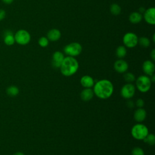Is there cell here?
Here are the masks:
<instances>
[{"label": "cell", "instance_id": "24", "mask_svg": "<svg viewBox=\"0 0 155 155\" xmlns=\"http://www.w3.org/2000/svg\"><path fill=\"white\" fill-rule=\"evenodd\" d=\"M124 80L128 83L133 82L136 79L135 76L134 75V74H133L132 73H130V72L125 73L124 75Z\"/></svg>", "mask_w": 155, "mask_h": 155}, {"label": "cell", "instance_id": "35", "mask_svg": "<svg viewBox=\"0 0 155 155\" xmlns=\"http://www.w3.org/2000/svg\"><path fill=\"white\" fill-rule=\"evenodd\" d=\"M153 41L154 42H155V34H154V35H153Z\"/></svg>", "mask_w": 155, "mask_h": 155}, {"label": "cell", "instance_id": "28", "mask_svg": "<svg viewBox=\"0 0 155 155\" xmlns=\"http://www.w3.org/2000/svg\"><path fill=\"white\" fill-rule=\"evenodd\" d=\"M5 16V12L4 10H0V21L2 20Z\"/></svg>", "mask_w": 155, "mask_h": 155}, {"label": "cell", "instance_id": "13", "mask_svg": "<svg viewBox=\"0 0 155 155\" xmlns=\"http://www.w3.org/2000/svg\"><path fill=\"white\" fill-rule=\"evenodd\" d=\"M81 84L85 88H91L94 85V81L93 78L89 75L83 76L80 80Z\"/></svg>", "mask_w": 155, "mask_h": 155}, {"label": "cell", "instance_id": "19", "mask_svg": "<svg viewBox=\"0 0 155 155\" xmlns=\"http://www.w3.org/2000/svg\"><path fill=\"white\" fill-rule=\"evenodd\" d=\"M127 54V48L124 45L119 46L116 50V55L118 58L122 59Z\"/></svg>", "mask_w": 155, "mask_h": 155}, {"label": "cell", "instance_id": "33", "mask_svg": "<svg viewBox=\"0 0 155 155\" xmlns=\"http://www.w3.org/2000/svg\"><path fill=\"white\" fill-rule=\"evenodd\" d=\"M150 78V80H151V82H154L155 81V75L154 74L153 75H151Z\"/></svg>", "mask_w": 155, "mask_h": 155}, {"label": "cell", "instance_id": "1", "mask_svg": "<svg viewBox=\"0 0 155 155\" xmlns=\"http://www.w3.org/2000/svg\"><path fill=\"white\" fill-rule=\"evenodd\" d=\"M114 87L112 82L107 79L97 81L93 86V92L97 97L101 99L109 98L113 94Z\"/></svg>", "mask_w": 155, "mask_h": 155}, {"label": "cell", "instance_id": "29", "mask_svg": "<svg viewBox=\"0 0 155 155\" xmlns=\"http://www.w3.org/2000/svg\"><path fill=\"white\" fill-rule=\"evenodd\" d=\"M127 107L128 108H133L134 107V102L132 101L129 100V101H128L127 102Z\"/></svg>", "mask_w": 155, "mask_h": 155}, {"label": "cell", "instance_id": "16", "mask_svg": "<svg viewBox=\"0 0 155 155\" xmlns=\"http://www.w3.org/2000/svg\"><path fill=\"white\" fill-rule=\"evenodd\" d=\"M94 96L93 90L91 88H85L81 93V98L84 101H89Z\"/></svg>", "mask_w": 155, "mask_h": 155}, {"label": "cell", "instance_id": "3", "mask_svg": "<svg viewBox=\"0 0 155 155\" xmlns=\"http://www.w3.org/2000/svg\"><path fill=\"white\" fill-rule=\"evenodd\" d=\"M131 133L135 139L143 140V139L148 134V129L145 125L137 124L132 127Z\"/></svg>", "mask_w": 155, "mask_h": 155}, {"label": "cell", "instance_id": "17", "mask_svg": "<svg viewBox=\"0 0 155 155\" xmlns=\"http://www.w3.org/2000/svg\"><path fill=\"white\" fill-rule=\"evenodd\" d=\"M143 18V16L139 12H134L129 16V21L131 23L136 24L139 23Z\"/></svg>", "mask_w": 155, "mask_h": 155}, {"label": "cell", "instance_id": "18", "mask_svg": "<svg viewBox=\"0 0 155 155\" xmlns=\"http://www.w3.org/2000/svg\"><path fill=\"white\" fill-rule=\"evenodd\" d=\"M4 41L5 44L7 45H12L15 43V38L13 35V33L11 31L7 30L5 31Z\"/></svg>", "mask_w": 155, "mask_h": 155}, {"label": "cell", "instance_id": "22", "mask_svg": "<svg viewBox=\"0 0 155 155\" xmlns=\"http://www.w3.org/2000/svg\"><path fill=\"white\" fill-rule=\"evenodd\" d=\"M143 140L145 143H147L150 145H154L155 143V136L153 134L148 133Z\"/></svg>", "mask_w": 155, "mask_h": 155}, {"label": "cell", "instance_id": "14", "mask_svg": "<svg viewBox=\"0 0 155 155\" xmlns=\"http://www.w3.org/2000/svg\"><path fill=\"white\" fill-rule=\"evenodd\" d=\"M61 36V31L56 28H53L48 31L47 35V38L49 41H57Z\"/></svg>", "mask_w": 155, "mask_h": 155}, {"label": "cell", "instance_id": "15", "mask_svg": "<svg viewBox=\"0 0 155 155\" xmlns=\"http://www.w3.org/2000/svg\"><path fill=\"white\" fill-rule=\"evenodd\" d=\"M147 116L146 111L142 108H139L137 109L134 113V119L136 121L138 122H141L143 121Z\"/></svg>", "mask_w": 155, "mask_h": 155}, {"label": "cell", "instance_id": "12", "mask_svg": "<svg viewBox=\"0 0 155 155\" xmlns=\"http://www.w3.org/2000/svg\"><path fill=\"white\" fill-rule=\"evenodd\" d=\"M142 70L145 74L148 76H151L154 74L155 70V66L151 61L147 60L143 62L142 65Z\"/></svg>", "mask_w": 155, "mask_h": 155}, {"label": "cell", "instance_id": "31", "mask_svg": "<svg viewBox=\"0 0 155 155\" xmlns=\"http://www.w3.org/2000/svg\"><path fill=\"white\" fill-rule=\"evenodd\" d=\"M139 12L140 13H143L144 12H145V8H143V7H140L139 8Z\"/></svg>", "mask_w": 155, "mask_h": 155}, {"label": "cell", "instance_id": "32", "mask_svg": "<svg viewBox=\"0 0 155 155\" xmlns=\"http://www.w3.org/2000/svg\"><path fill=\"white\" fill-rule=\"evenodd\" d=\"M4 3H5V4H11L13 1V0H2Z\"/></svg>", "mask_w": 155, "mask_h": 155}, {"label": "cell", "instance_id": "11", "mask_svg": "<svg viewBox=\"0 0 155 155\" xmlns=\"http://www.w3.org/2000/svg\"><path fill=\"white\" fill-rule=\"evenodd\" d=\"M114 68L117 72L119 73H123L126 72L128 70V65L125 61L122 59H119L115 61L114 64Z\"/></svg>", "mask_w": 155, "mask_h": 155}, {"label": "cell", "instance_id": "34", "mask_svg": "<svg viewBox=\"0 0 155 155\" xmlns=\"http://www.w3.org/2000/svg\"><path fill=\"white\" fill-rule=\"evenodd\" d=\"M13 155H24V154L21 152H16Z\"/></svg>", "mask_w": 155, "mask_h": 155}, {"label": "cell", "instance_id": "5", "mask_svg": "<svg viewBox=\"0 0 155 155\" xmlns=\"http://www.w3.org/2000/svg\"><path fill=\"white\" fill-rule=\"evenodd\" d=\"M82 50V45L76 42H71L65 46L64 48V53L68 56L75 57L81 54Z\"/></svg>", "mask_w": 155, "mask_h": 155}, {"label": "cell", "instance_id": "10", "mask_svg": "<svg viewBox=\"0 0 155 155\" xmlns=\"http://www.w3.org/2000/svg\"><path fill=\"white\" fill-rule=\"evenodd\" d=\"M64 54L59 51H55L52 56V65L54 68H60L64 59Z\"/></svg>", "mask_w": 155, "mask_h": 155}, {"label": "cell", "instance_id": "25", "mask_svg": "<svg viewBox=\"0 0 155 155\" xmlns=\"http://www.w3.org/2000/svg\"><path fill=\"white\" fill-rule=\"evenodd\" d=\"M49 43V40L47 37L42 36L39 39L38 44L41 47H46Z\"/></svg>", "mask_w": 155, "mask_h": 155}, {"label": "cell", "instance_id": "26", "mask_svg": "<svg viewBox=\"0 0 155 155\" xmlns=\"http://www.w3.org/2000/svg\"><path fill=\"white\" fill-rule=\"evenodd\" d=\"M131 155H145V153L141 148L137 147L132 150Z\"/></svg>", "mask_w": 155, "mask_h": 155}, {"label": "cell", "instance_id": "2", "mask_svg": "<svg viewBox=\"0 0 155 155\" xmlns=\"http://www.w3.org/2000/svg\"><path fill=\"white\" fill-rule=\"evenodd\" d=\"M79 68L78 61L74 57L64 58L60 67L61 73L65 76H71L75 74Z\"/></svg>", "mask_w": 155, "mask_h": 155}, {"label": "cell", "instance_id": "9", "mask_svg": "<svg viewBox=\"0 0 155 155\" xmlns=\"http://www.w3.org/2000/svg\"><path fill=\"white\" fill-rule=\"evenodd\" d=\"M143 18L147 23L150 25L155 24V8L150 7L145 10Z\"/></svg>", "mask_w": 155, "mask_h": 155}, {"label": "cell", "instance_id": "6", "mask_svg": "<svg viewBox=\"0 0 155 155\" xmlns=\"http://www.w3.org/2000/svg\"><path fill=\"white\" fill-rule=\"evenodd\" d=\"M15 41L19 45H27L31 39L30 33L25 30H19L15 35Z\"/></svg>", "mask_w": 155, "mask_h": 155}, {"label": "cell", "instance_id": "27", "mask_svg": "<svg viewBox=\"0 0 155 155\" xmlns=\"http://www.w3.org/2000/svg\"><path fill=\"white\" fill-rule=\"evenodd\" d=\"M136 105L139 108H142L144 106V101L142 99H138L136 102Z\"/></svg>", "mask_w": 155, "mask_h": 155}, {"label": "cell", "instance_id": "4", "mask_svg": "<svg viewBox=\"0 0 155 155\" xmlns=\"http://www.w3.org/2000/svg\"><path fill=\"white\" fill-rule=\"evenodd\" d=\"M150 78L145 75H142L137 78L136 81V85L137 90L142 93H146L150 90L151 87Z\"/></svg>", "mask_w": 155, "mask_h": 155}, {"label": "cell", "instance_id": "23", "mask_svg": "<svg viewBox=\"0 0 155 155\" xmlns=\"http://www.w3.org/2000/svg\"><path fill=\"white\" fill-rule=\"evenodd\" d=\"M7 93L11 96H15L19 93V89L16 86H10L7 89Z\"/></svg>", "mask_w": 155, "mask_h": 155}, {"label": "cell", "instance_id": "21", "mask_svg": "<svg viewBox=\"0 0 155 155\" xmlns=\"http://www.w3.org/2000/svg\"><path fill=\"white\" fill-rule=\"evenodd\" d=\"M138 44L143 48H147L149 47L150 45V39L145 36L140 37V38H138Z\"/></svg>", "mask_w": 155, "mask_h": 155}, {"label": "cell", "instance_id": "30", "mask_svg": "<svg viewBox=\"0 0 155 155\" xmlns=\"http://www.w3.org/2000/svg\"><path fill=\"white\" fill-rule=\"evenodd\" d=\"M150 56L153 61H155V49L154 48L151 50V53H150Z\"/></svg>", "mask_w": 155, "mask_h": 155}, {"label": "cell", "instance_id": "7", "mask_svg": "<svg viewBox=\"0 0 155 155\" xmlns=\"http://www.w3.org/2000/svg\"><path fill=\"white\" fill-rule=\"evenodd\" d=\"M123 43L126 47L133 48L138 44V37L134 33L128 32L123 37Z\"/></svg>", "mask_w": 155, "mask_h": 155}, {"label": "cell", "instance_id": "8", "mask_svg": "<svg viewBox=\"0 0 155 155\" xmlns=\"http://www.w3.org/2000/svg\"><path fill=\"white\" fill-rule=\"evenodd\" d=\"M135 87L131 83L124 85L120 90V95L125 99H131L135 93Z\"/></svg>", "mask_w": 155, "mask_h": 155}, {"label": "cell", "instance_id": "20", "mask_svg": "<svg viewBox=\"0 0 155 155\" xmlns=\"http://www.w3.org/2000/svg\"><path fill=\"white\" fill-rule=\"evenodd\" d=\"M110 12L114 16L119 15L121 12V8L117 4H113L111 5L110 8Z\"/></svg>", "mask_w": 155, "mask_h": 155}]
</instances>
